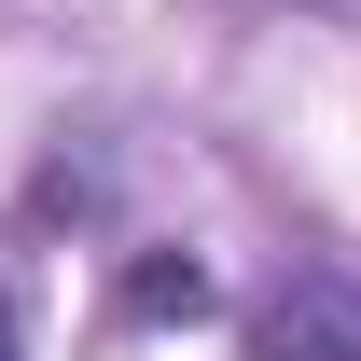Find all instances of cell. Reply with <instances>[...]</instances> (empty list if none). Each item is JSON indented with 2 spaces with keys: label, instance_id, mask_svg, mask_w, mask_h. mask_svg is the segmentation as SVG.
<instances>
[{
  "label": "cell",
  "instance_id": "1",
  "mask_svg": "<svg viewBox=\"0 0 361 361\" xmlns=\"http://www.w3.org/2000/svg\"><path fill=\"white\" fill-rule=\"evenodd\" d=\"M236 361H361V278L348 264H292L250 306V348Z\"/></svg>",
  "mask_w": 361,
  "mask_h": 361
},
{
  "label": "cell",
  "instance_id": "2",
  "mask_svg": "<svg viewBox=\"0 0 361 361\" xmlns=\"http://www.w3.org/2000/svg\"><path fill=\"white\" fill-rule=\"evenodd\" d=\"M126 319H209V264L195 250H139L126 264Z\"/></svg>",
  "mask_w": 361,
  "mask_h": 361
},
{
  "label": "cell",
  "instance_id": "3",
  "mask_svg": "<svg viewBox=\"0 0 361 361\" xmlns=\"http://www.w3.org/2000/svg\"><path fill=\"white\" fill-rule=\"evenodd\" d=\"M0 361H14V306H0Z\"/></svg>",
  "mask_w": 361,
  "mask_h": 361
}]
</instances>
